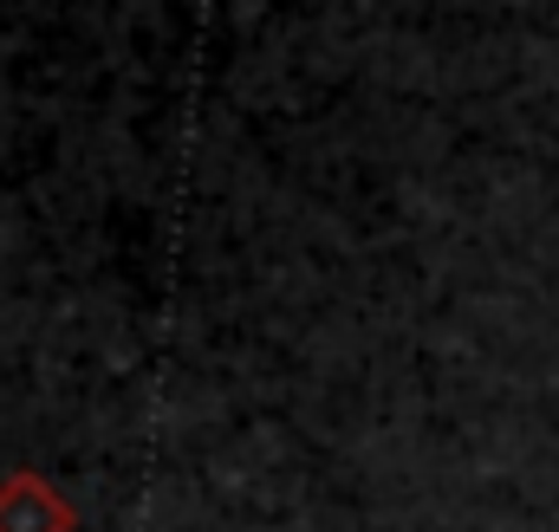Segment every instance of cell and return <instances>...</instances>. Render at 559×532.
Returning <instances> with one entry per match:
<instances>
[{"label":"cell","instance_id":"cell-1","mask_svg":"<svg viewBox=\"0 0 559 532\" xmlns=\"http://www.w3.org/2000/svg\"><path fill=\"white\" fill-rule=\"evenodd\" d=\"M0 532H79V513L46 474L13 468L0 474Z\"/></svg>","mask_w":559,"mask_h":532}]
</instances>
